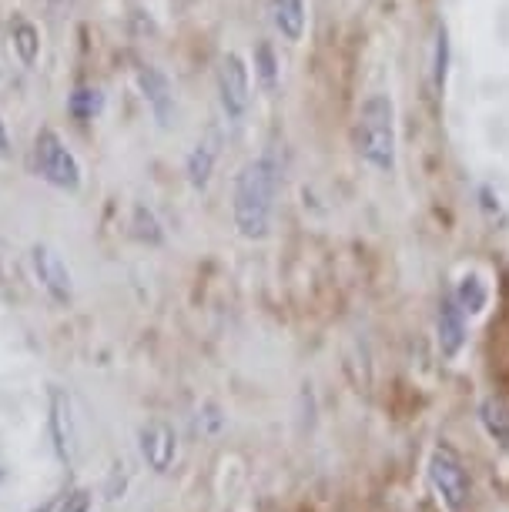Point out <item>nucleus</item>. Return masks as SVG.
Masks as SVG:
<instances>
[{
    "label": "nucleus",
    "mask_w": 509,
    "mask_h": 512,
    "mask_svg": "<svg viewBox=\"0 0 509 512\" xmlns=\"http://www.w3.org/2000/svg\"><path fill=\"white\" fill-rule=\"evenodd\" d=\"M429 486L436 492V499L443 502L446 512H463L469 502V476L463 459L456 456L449 446H436L429 456Z\"/></svg>",
    "instance_id": "obj_4"
},
{
    "label": "nucleus",
    "mask_w": 509,
    "mask_h": 512,
    "mask_svg": "<svg viewBox=\"0 0 509 512\" xmlns=\"http://www.w3.org/2000/svg\"><path fill=\"white\" fill-rule=\"evenodd\" d=\"M141 452L151 469L165 472L175 462V429L168 422H151L141 432Z\"/></svg>",
    "instance_id": "obj_10"
},
{
    "label": "nucleus",
    "mask_w": 509,
    "mask_h": 512,
    "mask_svg": "<svg viewBox=\"0 0 509 512\" xmlns=\"http://www.w3.org/2000/svg\"><path fill=\"white\" fill-rule=\"evenodd\" d=\"M285 164L275 148L262 151L258 158L245 161L232 185V218L238 235L248 241H262L272 231L275 201L282 191Z\"/></svg>",
    "instance_id": "obj_1"
},
{
    "label": "nucleus",
    "mask_w": 509,
    "mask_h": 512,
    "mask_svg": "<svg viewBox=\"0 0 509 512\" xmlns=\"http://www.w3.org/2000/svg\"><path fill=\"white\" fill-rule=\"evenodd\" d=\"M453 298H456V305L466 312V318L483 315V312H486V305H489V285H486V278L479 275V272H466V275L456 282Z\"/></svg>",
    "instance_id": "obj_13"
},
{
    "label": "nucleus",
    "mask_w": 509,
    "mask_h": 512,
    "mask_svg": "<svg viewBox=\"0 0 509 512\" xmlns=\"http://www.w3.org/2000/svg\"><path fill=\"white\" fill-rule=\"evenodd\" d=\"M449 61H453V47H449V31H446L443 24H439V27H436V44H432V84H436V91H439V94L446 91Z\"/></svg>",
    "instance_id": "obj_17"
},
{
    "label": "nucleus",
    "mask_w": 509,
    "mask_h": 512,
    "mask_svg": "<svg viewBox=\"0 0 509 512\" xmlns=\"http://www.w3.org/2000/svg\"><path fill=\"white\" fill-rule=\"evenodd\" d=\"M352 148L369 168L396 171V154H399V131H396V101L389 94H369L359 104L352 124Z\"/></svg>",
    "instance_id": "obj_2"
},
{
    "label": "nucleus",
    "mask_w": 509,
    "mask_h": 512,
    "mask_svg": "<svg viewBox=\"0 0 509 512\" xmlns=\"http://www.w3.org/2000/svg\"><path fill=\"white\" fill-rule=\"evenodd\" d=\"M134 228H138V238L151 241V245H158V241H161V228H158V218L151 215L148 208H138V211H134Z\"/></svg>",
    "instance_id": "obj_19"
},
{
    "label": "nucleus",
    "mask_w": 509,
    "mask_h": 512,
    "mask_svg": "<svg viewBox=\"0 0 509 512\" xmlns=\"http://www.w3.org/2000/svg\"><path fill=\"white\" fill-rule=\"evenodd\" d=\"M104 108V94L101 88H91V84H81L74 88V94L67 98V111H71L74 121H94Z\"/></svg>",
    "instance_id": "obj_16"
},
{
    "label": "nucleus",
    "mask_w": 509,
    "mask_h": 512,
    "mask_svg": "<svg viewBox=\"0 0 509 512\" xmlns=\"http://www.w3.org/2000/svg\"><path fill=\"white\" fill-rule=\"evenodd\" d=\"M31 262H34L37 282H41L44 292L51 295L57 305H67V302H71V272H67L64 258L57 255V251H54L51 245H34Z\"/></svg>",
    "instance_id": "obj_7"
},
{
    "label": "nucleus",
    "mask_w": 509,
    "mask_h": 512,
    "mask_svg": "<svg viewBox=\"0 0 509 512\" xmlns=\"http://www.w3.org/2000/svg\"><path fill=\"white\" fill-rule=\"evenodd\" d=\"M34 168L47 185L61 191H78L81 188V164L67 151L61 134L51 128H41L34 138Z\"/></svg>",
    "instance_id": "obj_3"
},
{
    "label": "nucleus",
    "mask_w": 509,
    "mask_h": 512,
    "mask_svg": "<svg viewBox=\"0 0 509 512\" xmlns=\"http://www.w3.org/2000/svg\"><path fill=\"white\" fill-rule=\"evenodd\" d=\"M218 154H222V128H218V124H211V128L198 138V144L191 148L188 161H185L188 181H191V188H195V191L208 188L211 175H215Z\"/></svg>",
    "instance_id": "obj_9"
},
{
    "label": "nucleus",
    "mask_w": 509,
    "mask_h": 512,
    "mask_svg": "<svg viewBox=\"0 0 509 512\" xmlns=\"http://www.w3.org/2000/svg\"><path fill=\"white\" fill-rule=\"evenodd\" d=\"M11 41H14V51L24 61V67H34L37 54H41V34H37V27L31 21H24V17H17L11 24Z\"/></svg>",
    "instance_id": "obj_15"
},
{
    "label": "nucleus",
    "mask_w": 509,
    "mask_h": 512,
    "mask_svg": "<svg viewBox=\"0 0 509 512\" xmlns=\"http://www.w3.org/2000/svg\"><path fill=\"white\" fill-rule=\"evenodd\" d=\"M255 77L262 81V88L268 94L278 91V61H275V51L268 41H262L255 47Z\"/></svg>",
    "instance_id": "obj_18"
},
{
    "label": "nucleus",
    "mask_w": 509,
    "mask_h": 512,
    "mask_svg": "<svg viewBox=\"0 0 509 512\" xmlns=\"http://www.w3.org/2000/svg\"><path fill=\"white\" fill-rule=\"evenodd\" d=\"M138 84H141V94H144V101H148L151 114H155V121L161 128H171L178 118V101H175V88H171L168 74L151 64H141Z\"/></svg>",
    "instance_id": "obj_6"
},
{
    "label": "nucleus",
    "mask_w": 509,
    "mask_h": 512,
    "mask_svg": "<svg viewBox=\"0 0 509 512\" xmlns=\"http://www.w3.org/2000/svg\"><path fill=\"white\" fill-rule=\"evenodd\" d=\"M51 439L61 462L74 459V429H71V402L61 389L51 392Z\"/></svg>",
    "instance_id": "obj_11"
},
{
    "label": "nucleus",
    "mask_w": 509,
    "mask_h": 512,
    "mask_svg": "<svg viewBox=\"0 0 509 512\" xmlns=\"http://www.w3.org/2000/svg\"><path fill=\"white\" fill-rule=\"evenodd\" d=\"M272 14V27L282 34V41L299 44L305 34V0H272L268 7Z\"/></svg>",
    "instance_id": "obj_12"
},
{
    "label": "nucleus",
    "mask_w": 509,
    "mask_h": 512,
    "mask_svg": "<svg viewBox=\"0 0 509 512\" xmlns=\"http://www.w3.org/2000/svg\"><path fill=\"white\" fill-rule=\"evenodd\" d=\"M88 506H91V496L84 489H78V492H71V496H64L61 506L54 512H88Z\"/></svg>",
    "instance_id": "obj_20"
},
{
    "label": "nucleus",
    "mask_w": 509,
    "mask_h": 512,
    "mask_svg": "<svg viewBox=\"0 0 509 512\" xmlns=\"http://www.w3.org/2000/svg\"><path fill=\"white\" fill-rule=\"evenodd\" d=\"M215 84H218V101H222V111L228 121H242L248 108H252V74H248V64L242 61V54L228 51L218 61L215 71Z\"/></svg>",
    "instance_id": "obj_5"
},
{
    "label": "nucleus",
    "mask_w": 509,
    "mask_h": 512,
    "mask_svg": "<svg viewBox=\"0 0 509 512\" xmlns=\"http://www.w3.org/2000/svg\"><path fill=\"white\" fill-rule=\"evenodd\" d=\"M479 422H483L486 436L499 442V446H509V405L496 395L479 402Z\"/></svg>",
    "instance_id": "obj_14"
},
{
    "label": "nucleus",
    "mask_w": 509,
    "mask_h": 512,
    "mask_svg": "<svg viewBox=\"0 0 509 512\" xmlns=\"http://www.w3.org/2000/svg\"><path fill=\"white\" fill-rule=\"evenodd\" d=\"M47 4H51V7H54V11H64V7H71V4H74V0H47Z\"/></svg>",
    "instance_id": "obj_22"
},
{
    "label": "nucleus",
    "mask_w": 509,
    "mask_h": 512,
    "mask_svg": "<svg viewBox=\"0 0 509 512\" xmlns=\"http://www.w3.org/2000/svg\"><path fill=\"white\" fill-rule=\"evenodd\" d=\"M436 338H439V352L443 359H456L466 345V312L456 305L453 288L439 295V308H436Z\"/></svg>",
    "instance_id": "obj_8"
},
{
    "label": "nucleus",
    "mask_w": 509,
    "mask_h": 512,
    "mask_svg": "<svg viewBox=\"0 0 509 512\" xmlns=\"http://www.w3.org/2000/svg\"><path fill=\"white\" fill-rule=\"evenodd\" d=\"M7 154H11V138H7L4 121H0V158H7Z\"/></svg>",
    "instance_id": "obj_21"
}]
</instances>
